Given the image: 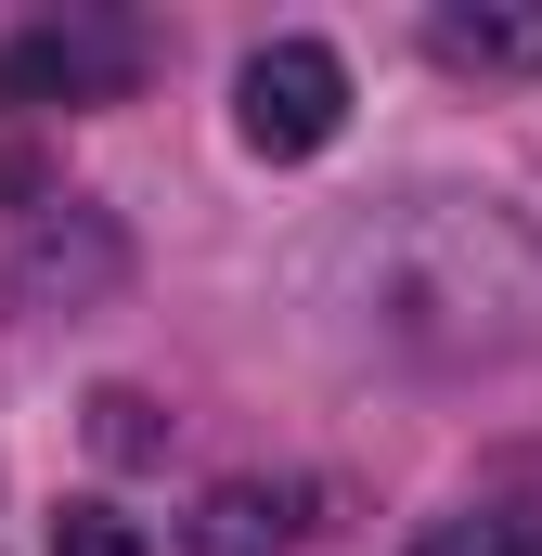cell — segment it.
<instances>
[{
  "mask_svg": "<svg viewBox=\"0 0 542 556\" xmlns=\"http://www.w3.org/2000/svg\"><path fill=\"white\" fill-rule=\"evenodd\" d=\"M91 440H104L117 466H142V453H168V427H155V402H142V389H91Z\"/></svg>",
  "mask_w": 542,
  "mask_h": 556,
  "instance_id": "cell-8",
  "label": "cell"
},
{
  "mask_svg": "<svg viewBox=\"0 0 542 556\" xmlns=\"http://www.w3.org/2000/svg\"><path fill=\"white\" fill-rule=\"evenodd\" d=\"M413 556H542V505H452L413 531Z\"/></svg>",
  "mask_w": 542,
  "mask_h": 556,
  "instance_id": "cell-6",
  "label": "cell"
},
{
  "mask_svg": "<svg viewBox=\"0 0 542 556\" xmlns=\"http://www.w3.org/2000/svg\"><path fill=\"white\" fill-rule=\"evenodd\" d=\"M426 52L439 65H478V78H530L542 65V13H439Z\"/></svg>",
  "mask_w": 542,
  "mask_h": 556,
  "instance_id": "cell-5",
  "label": "cell"
},
{
  "mask_svg": "<svg viewBox=\"0 0 542 556\" xmlns=\"http://www.w3.org/2000/svg\"><path fill=\"white\" fill-rule=\"evenodd\" d=\"M297 544V505L271 479H220L194 518H181V556H284Z\"/></svg>",
  "mask_w": 542,
  "mask_h": 556,
  "instance_id": "cell-4",
  "label": "cell"
},
{
  "mask_svg": "<svg viewBox=\"0 0 542 556\" xmlns=\"http://www.w3.org/2000/svg\"><path fill=\"white\" fill-rule=\"evenodd\" d=\"M233 130H246V155H271V168L323 155V142L349 130V65H336L323 39H259L246 78H233Z\"/></svg>",
  "mask_w": 542,
  "mask_h": 556,
  "instance_id": "cell-2",
  "label": "cell"
},
{
  "mask_svg": "<svg viewBox=\"0 0 542 556\" xmlns=\"http://www.w3.org/2000/svg\"><path fill=\"white\" fill-rule=\"evenodd\" d=\"M52 556H155V544H142V518H117L104 492H78V505H52Z\"/></svg>",
  "mask_w": 542,
  "mask_h": 556,
  "instance_id": "cell-7",
  "label": "cell"
},
{
  "mask_svg": "<svg viewBox=\"0 0 542 556\" xmlns=\"http://www.w3.org/2000/svg\"><path fill=\"white\" fill-rule=\"evenodd\" d=\"M130 78H142L130 26H26L13 39V91L26 104H117Z\"/></svg>",
  "mask_w": 542,
  "mask_h": 556,
  "instance_id": "cell-3",
  "label": "cell"
},
{
  "mask_svg": "<svg viewBox=\"0 0 542 556\" xmlns=\"http://www.w3.org/2000/svg\"><path fill=\"white\" fill-rule=\"evenodd\" d=\"M130 285V233L91 207V194H39L0 220V298L13 311H91Z\"/></svg>",
  "mask_w": 542,
  "mask_h": 556,
  "instance_id": "cell-1",
  "label": "cell"
}]
</instances>
